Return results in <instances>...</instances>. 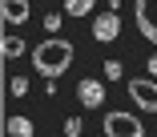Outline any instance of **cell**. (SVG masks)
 I'll return each mask as SVG.
<instances>
[{"mask_svg": "<svg viewBox=\"0 0 157 137\" xmlns=\"http://www.w3.org/2000/svg\"><path fill=\"white\" fill-rule=\"evenodd\" d=\"M69 65H73V41L65 37H48L44 45L33 49V68L40 77H60Z\"/></svg>", "mask_w": 157, "mask_h": 137, "instance_id": "obj_1", "label": "cell"}, {"mask_svg": "<svg viewBox=\"0 0 157 137\" xmlns=\"http://www.w3.org/2000/svg\"><path fill=\"white\" fill-rule=\"evenodd\" d=\"M105 137H145V125L133 117V113H105Z\"/></svg>", "mask_w": 157, "mask_h": 137, "instance_id": "obj_2", "label": "cell"}, {"mask_svg": "<svg viewBox=\"0 0 157 137\" xmlns=\"http://www.w3.org/2000/svg\"><path fill=\"white\" fill-rule=\"evenodd\" d=\"M125 89H129V101H133L141 113H157V81H149V77H133Z\"/></svg>", "mask_w": 157, "mask_h": 137, "instance_id": "obj_3", "label": "cell"}, {"mask_svg": "<svg viewBox=\"0 0 157 137\" xmlns=\"http://www.w3.org/2000/svg\"><path fill=\"white\" fill-rule=\"evenodd\" d=\"M133 12H137V28L149 45H157V0H133Z\"/></svg>", "mask_w": 157, "mask_h": 137, "instance_id": "obj_4", "label": "cell"}, {"mask_svg": "<svg viewBox=\"0 0 157 137\" xmlns=\"http://www.w3.org/2000/svg\"><path fill=\"white\" fill-rule=\"evenodd\" d=\"M117 32H121V16H117V12H101V16H93V41L109 45V41H117Z\"/></svg>", "mask_w": 157, "mask_h": 137, "instance_id": "obj_5", "label": "cell"}, {"mask_svg": "<svg viewBox=\"0 0 157 137\" xmlns=\"http://www.w3.org/2000/svg\"><path fill=\"white\" fill-rule=\"evenodd\" d=\"M77 97H81L85 109H97V105H105V85L93 81V77H85V81L77 85Z\"/></svg>", "mask_w": 157, "mask_h": 137, "instance_id": "obj_6", "label": "cell"}, {"mask_svg": "<svg viewBox=\"0 0 157 137\" xmlns=\"http://www.w3.org/2000/svg\"><path fill=\"white\" fill-rule=\"evenodd\" d=\"M0 12H4V24H24L28 16H33L28 0H0Z\"/></svg>", "mask_w": 157, "mask_h": 137, "instance_id": "obj_7", "label": "cell"}, {"mask_svg": "<svg viewBox=\"0 0 157 137\" xmlns=\"http://www.w3.org/2000/svg\"><path fill=\"white\" fill-rule=\"evenodd\" d=\"M36 129H33V121H28L24 113H8V121H4V137H33Z\"/></svg>", "mask_w": 157, "mask_h": 137, "instance_id": "obj_8", "label": "cell"}, {"mask_svg": "<svg viewBox=\"0 0 157 137\" xmlns=\"http://www.w3.org/2000/svg\"><path fill=\"white\" fill-rule=\"evenodd\" d=\"M0 53H4V61H16L20 53H28V45L20 37H4V45H0Z\"/></svg>", "mask_w": 157, "mask_h": 137, "instance_id": "obj_9", "label": "cell"}, {"mask_svg": "<svg viewBox=\"0 0 157 137\" xmlns=\"http://www.w3.org/2000/svg\"><path fill=\"white\" fill-rule=\"evenodd\" d=\"M93 0H65V16H89Z\"/></svg>", "mask_w": 157, "mask_h": 137, "instance_id": "obj_10", "label": "cell"}, {"mask_svg": "<svg viewBox=\"0 0 157 137\" xmlns=\"http://www.w3.org/2000/svg\"><path fill=\"white\" fill-rule=\"evenodd\" d=\"M8 93L12 97H24L28 93V77H8Z\"/></svg>", "mask_w": 157, "mask_h": 137, "instance_id": "obj_11", "label": "cell"}, {"mask_svg": "<svg viewBox=\"0 0 157 137\" xmlns=\"http://www.w3.org/2000/svg\"><path fill=\"white\" fill-rule=\"evenodd\" d=\"M105 77H109V81H121V77H125V65H121V61H105Z\"/></svg>", "mask_w": 157, "mask_h": 137, "instance_id": "obj_12", "label": "cell"}, {"mask_svg": "<svg viewBox=\"0 0 157 137\" xmlns=\"http://www.w3.org/2000/svg\"><path fill=\"white\" fill-rule=\"evenodd\" d=\"M44 28H48V37H56V28H60V12H48V16H44Z\"/></svg>", "mask_w": 157, "mask_h": 137, "instance_id": "obj_13", "label": "cell"}, {"mask_svg": "<svg viewBox=\"0 0 157 137\" xmlns=\"http://www.w3.org/2000/svg\"><path fill=\"white\" fill-rule=\"evenodd\" d=\"M81 129H85L81 117H69V121H65V133H69V137H81Z\"/></svg>", "mask_w": 157, "mask_h": 137, "instance_id": "obj_14", "label": "cell"}, {"mask_svg": "<svg viewBox=\"0 0 157 137\" xmlns=\"http://www.w3.org/2000/svg\"><path fill=\"white\" fill-rule=\"evenodd\" d=\"M149 77H157V53L149 57Z\"/></svg>", "mask_w": 157, "mask_h": 137, "instance_id": "obj_15", "label": "cell"}]
</instances>
